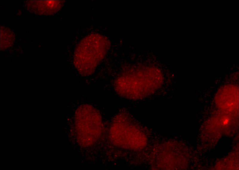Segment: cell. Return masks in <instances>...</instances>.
<instances>
[{"mask_svg":"<svg viewBox=\"0 0 239 170\" xmlns=\"http://www.w3.org/2000/svg\"><path fill=\"white\" fill-rule=\"evenodd\" d=\"M229 122V119L228 118L224 119L223 121V124L224 125H227Z\"/></svg>","mask_w":239,"mask_h":170,"instance_id":"cell-3","label":"cell"},{"mask_svg":"<svg viewBox=\"0 0 239 170\" xmlns=\"http://www.w3.org/2000/svg\"><path fill=\"white\" fill-rule=\"evenodd\" d=\"M1 29V47H10L14 41L13 35L12 32L7 28Z\"/></svg>","mask_w":239,"mask_h":170,"instance_id":"cell-2","label":"cell"},{"mask_svg":"<svg viewBox=\"0 0 239 170\" xmlns=\"http://www.w3.org/2000/svg\"><path fill=\"white\" fill-rule=\"evenodd\" d=\"M29 4V9L39 14L50 15L57 11L59 2L55 1H31Z\"/></svg>","mask_w":239,"mask_h":170,"instance_id":"cell-1","label":"cell"}]
</instances>
